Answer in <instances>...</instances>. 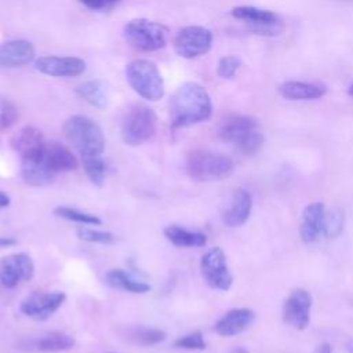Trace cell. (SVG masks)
I'll return each instance as SVG.
<instances>
[{"instance_id": "6da1fadb", "label": "cell", "mask_w": 353, "mask_h": 353, "mask_svg": "<svg viewBox=\"0 0 353 353\" xmlns=\"http://www.w3.org/2000/svg\"><path fill=\"white\" fill-rule=\"evenodd\" d=\"M170 121L172 128L190 127L208 120L212 103L207 90L193 81L181 84L170 98Z\"/></svg>"}, {"instance_id": "7a4b0ae2", "label": "cell", "mask_w": 353, "mask_h": 353, "mask_svg": "<svg viewBox=\"0 0 353 353\" xmlns=\"http://www.w3.org/2000/svg\"><path fill=\"white\" fill-rule=\"evenodd\" d=\"M63 135L81 157L101 156L105 149V135L90 117L76 114L63 124Z\"/></svg>"}, {"instance_id": "3957f363", "label": "cell", "mask_w": 353, "mask_h": 353, "mask_svg": "<svg viewBox=\"0 0 353 353\" xmlns=\"http://www.w3.org/2000/svg\"><path fill=\"white\" fill-rule=\"evenodd\" d=\"M185 170L197 182H214L230 176L234 163L223 153L197 149L188 153Z\"/></svg>"}, {"instance_id": "277c9868", "label": "cell", "mask_w": 353, "mask_h": 353, "mask_svg": "<svg viewBox=\"0 0 353 353\" xmlns=\"http://www.w3.org/2000/svg\"><path fill=\"white\" fill-rule=\"evenodd\" d=\"M157 130V116L143 103L130 105L120 123L121 139L128 146H138L152 139Z\"/></svg>"}, {"instance_id": "5b68a950", "label": "cell", "mask_w": 353, "mask_h": 353, "mask_svg": "<svg viewBox=\"0 0 353 353\" xmlns=\"http://www.w3.org/2000/svg\"><path fill=\"white\" fill-rule=\"evenodd\" d=\"M125 79L130 87L143 99L159 101L164 95V80L154 62L134 59L125 66Z\"/></svg>"}, {"instance_id": "8992f818", "label": "cell", "mask_w": 353, "mask_h": 353, "mask_svg": "<svg viewBox=\"0 0 353 353\" xmlns=\"http://www.w3.org/2000/svg\"><path fill=\"white\" fill-rule=\"evenodd\" d=\"M168 29L159 22L137 18L127 22L123 28L125 41L135 50L142 52L157 51L167 44Z\"/></svg>"}, {"instance_id": "52a82bcc", "label": "cell", "mask_w": 353, "mask_h": 353, "mask_svg": "<svg viewBox=\"0 0 353 353\" xmlns=\"http://www.w3.org/2000/svg\"><path fill=\"white\" fill-rule=\"evenodd\" d=\"M174 51L186 59L207 54L212 47V33L204 26H185L172 41Z\"/></svg>"}, {"instance_id": "ba28073f", "label": "cell", "mask_w": 353, "mask_h": 353, "mask_svg": "<svg viewBox=\"0 0 353 353\" xmlns=\"http://www.w3.org/2000/svg\"><path fill=\"white\" fill-rule=\"evenodd\" d=\"M200 270L208 287L218 291H228L233 284L225 252L219 247L208 250L200 261Z\"/></svg>"}, {"instance_id": "9c48e42d", "label": "cell", "mask_w": 353, "mask_h": 353, "mask_svg": "<svg viewBox=\"0 0 353 353\" xmlns=\"http://www.w3.org/2000/svg\"><path fill=\"white\" fill-rule=\"evenodd\" d=\"M65 299L62 291H33L21 301L19 312L33 320L44 321L63 305Z\"/></svg>"}, {"instance_id": "30bf717a", "label": "cell", "mask_w": 353, "mask_h": 353, "mask_svg": "<svg viewBox=\"0 0 353 353\" xmlns=\"http://www.w3.org/2000/svg\"><path fill=\"white\" fill-rule=\"evenodd\" d=\"M34 276V263L28 252L10 254L0 259V285L6 290L15 288L22 281Z\"/></svg>"}, {"instance_id": "8fae6325", "label": "cell", "mask_w": 353, "mask_h": 353, "mask_svg": "<svg viewBox=\"0 0 353 353\" xmlns=\"http://www.w3.org/2000/svg\"><path fill=\"white\" fill-rule=\"evenodd\" d=\"M76 341L62 331H44L29 335L18 342V349L26 353H59L72 349Z\"/></svg>"}, {"instance_id": "7c38bea8", "label": "cell", "mask_w": 353, "mask_h": 353, "mask_svg": "<svg viewBox=\"0 0 353 353\" xmlns=\"http://www.w3.org/2000/svg\"><path fill=\"white\" fill-rule=\"evenodd\" d=\"M312 295L303 288L294 290L283 303V320L294 330L302 331L310 323Z\"/></svg>"}, {"instance_id": "4fadbf2b", "label": "cell", "mask_w": 353, "mask_h": 353, "mask_svg": "<svg viewBox=\"0 0 353 353\" xmlns=\"http://www.w3.org/2000/svg\"><path fill=\"white\" fill-rule=\"evenodd\" d=\"M34 68L51 77H76L84 73L85 62L77 57L46 55L36 59Z\"/></svg>"}, {"instance_id": "5bb4252c", "label": "cell", "mask_w": 353, "mask_h": 353, "mask_svg": "<svg viewBox=\"0 0 353 353\" xmlns=\"http://www.w3.org/2000/svg\"><path fill=\"white\" fill-rule=\"evenodd\" d=\"M46 143L43 132L32 125L22 127L10 139V146L19 154L21 161L40 159L44 153Z\"/></svg>"}, {"instance_id": "9a60e30c", "label": "cell", "mask_w": 353, "mask_h": 353, "mask_svg": "<svg viewBox=\"0 0 353 353\" xmlns=\"http://www.w3.org/2000/svg\"><path fill=\"white\" fill-rule=\"evenodd\" d=\"M34 59V47L23 39L10 40L0 44V66L1 68H22Z\"/></svg>"}, {"instance_id": "2e32d148", "label": "cell", "mask_w": 353, "mask_h": 353, "mask_svg": "<svg viewBox=\"0 0 353 353\" xmlns=\"http://www.w3.org/2000/svg\"><path fill=\"white\" fill-rule=\"evenodd\" d=\"M325 214V207L321 201H314L305 207L299 230L301 237L305 243H314L321 234H324Z\"/></svg>"}, {"instance_id": "e0dca14e", "label": "cell", "mask_w": 353, "mask_h": 353, "mask_svg": "<svg viewBox=\"0 0 353 353\" xmlns=\"http://www.w3.org/2000/svg\"><path fill=\"white\" fill-rule=\"evenodd\" d=\"M255 320V313L247 307H237L226 312L216 323L215 332L221 336H234L245 331Z\"/></svg>"}, {"instance_id": "ac0fdd59", "label": "cell", "mask_w": 353, "mask_h": 353, "mask_svg": "<svg viewBox=\"0 0 353 353\" xmlns=\"http://www.w3.org/2000/svg\"><path fill=\"white\" fill-rule=\"evenodd\" d=\"M43 159L46 165L55 175L59 172L74 171L79 167V163L74 154L66 146H63L57 141H51L46 143Z\"/></svg>"}, {"instance_id": "d6986e66", "label": "cell", "mask_w": 353, "mask_h": 353, "mask_svg": "<svg viewBox=\"0 0 353 353\" xmlns=\"http://www.w3.org/2000/svg\"><path fill=\"white\" fill-rule=\"evenodd\" d=\"M252 208L251 194L245 189H236L223 211V222L229 228H239L247 222Z\"/></svg>"}, {"instance_id": "ffe728a7", "label": "cell", "mask_w": 353, "mask_h": 353, "mask_svg": "<svg viewBox=\"0 0 353 353\" xmlns=\"http://www.w3.org/2000/svg\"><path fill=\"white\" fill-rule=\"evenodd\" d=\"M117 334L127 343L134 346H152L163 342L167 334L163 330L145 325H127L117 330Z\"/></svg>"}, {"instance_id": "44dd1931", "label": "cell", "mask_w": 353, "mask_h": 353, "mask_svg": "<svg viewBox=\"0 0 353 353\" xmlns=\"http://www.w3.org/2000/svg\"><path fill=\"white\" fill-rule=\"evenodd\" d=\"M256 128H258V124L252 117L243 116V114H233L222 123V125L219 127L218 135L221 139L236 145L247 134H250Z\"/></svg>"}, {"instance_id": "7402d4cb", "label": "cell", "mask_w": 353, "mask_h": 353, "mask_svg": "<svg viewBox=\"0 0 353 353\" xmlns=\"http://www.w3.org/2000/svg\"><path fill=\"white\" fill-rule=\"evenodd\" d=\"M279 92L283 98L290 101H305L321 98L327 88L323 84L305 81H285L279 85Z\"/></svg>"}, {"instance_id": "603a6c76", "label": "cell", "mask_w": 353, "mask_h": 353, "mask_svg": "<svg viewBox=\"0 0 353 353\" xmlns=\"http://www.w3.org/2000/svg\"><path fill=\"white\" fill-rule=\"evenodd\" d=\"M21 176L30 186H44L55 179V174L46 165L43 156L36 160L21 161Z\"/></svg>"}, {"instance_id": "cb8c5ba5", "label": "cell", "mask_w": 353, "mask_h": 353, "mask_svg": "<svg viewBox=\"0 0 353 353\" xmlns=\"http://www.w3.org/2000/svg\"><path fill=\"white\" fill-rule=\"evenodd\" d=\"M106 284L112 288L123 290L132 294H146L150 291V284L135 279L132 274L123 269H110L105 276Z\"/></svg>"}, {"instance_id": "d4e9b609", "label": "cell", "mask_w": 353, "mask_h": 353, "mask_svg": "<svg viewBox=\"0 0 353 353\" xmlns=\"http://www.w3.org/2000/svg\"><path fill=\"white\" fill-rule=\"evenodd\" d=\"M165 239L181 248H192V247H203L207 244V236L201 232H193L185 229L179 225H168L163 230Z\"/></svg>"}, {"instance_id": "484cf974", "label": "cell", "mask_w": 353, "mask_h": 353, "mask_svg": "<svg viewBox=\"0 0 353 353\" xmlns=\"http://www.w3.org/2000/svg\"><path fill=\"white\" fill-rule=\"evenodd\" d=\"M230 14H232L233 18L240 19V21H245L251 26L281 23L279 17L274 12H272L269 10H262V8H258V7H252V6L234 7L230 11Z\"/></svg>"}, {"instance_id": "4316f807", "label": "cell", "mask_w": 353, "mask_h": 353, "mask_svg": "<svg viewBox=\"0 0 353 353\" xmlns=\"http://www.w3.org/2000/svg\"><path fill=\"white\" fill-rule=\"evenodd\" d=\"M76 94L94 108L103 109L108 105V88L101 80H90L77 85Z\"/></svg>"}, {"instance_id": "83f0119b", "label": "cell", "mask_w": 353, "mask_h": 353, "mask_svg": "<svg viewBox=\"0 0 353 353\" xmlns=\"http://www.w3.org/2000/svg\"><path fill=\"white\" fill-rule=\"evenodd\" d=\"M54 215L63 218L66 221H72L76 223H81V225H90V226H99L102 225V219L94 214L90 212H84L72 207H66V205H59L57 208H54Z\"/></svg>"}, {"instance_id": "f1b7e54d", "label": "cell", "mask_w": 353, "mask_h": 353, "mask_svg": "<svg viewBox=\"0 0 353 353\" xmlns=\"http://www.w3.org/2000/svg\"><path fill=\"white\" fill-rule=\"evenodd\" d=\"M81 160H83V168L88 179L95 186H102L105 182V172H106V164L102 156L81 157Z\"/></svg>"}, {"instance_id": "f546056e", "label": "cell", "mask_w": 353, "mask_h": 353, "mask_svg": "<svg viewBox=\"0 0 353 353\" xmlns=\"http://www.w3.org/2000/svg\"><path fill=\"white\" fill-rule=\"evenodd\" d=\"M76 234L80 240L87 243H99V244H112L116 241V236L108 230H98L91 228H77Z\"/></svg>"}, {"instance_id": "4dcf8cb0", "label": "cell", "mask_w": 353, "mask_h": 353, "mask_svg": "<svg viewBox=\"0 0 353 353\" xmlns=\"http://www.w3.org/2000/svg\"><path fill=\"white\" fill-rule=\"evenodd\" d=\"M265 142V137L263 134L256 128L254 131H251L250 134H247L241 141H239L236 143V148L243 153V154H247V156H251V154H255L261 150L262 145Z\"/></svg>"}, {"instance_id": "1f68e13d", "label": "cell", "mask_w": 353, "mask_h": 353, "mask_svg": "<svg viewBox=\"0 0 353 353\" xmlns=\"http://www.w3.org/2000/svg\"><path fill=\"white\" fill-rule=\"evenodd\" d=\"M19 113L17 106L0 95V131H6L18 121Z\"/></svg>"}, {"instance_id": "d6a6232c", "label": "cell", "mask_w": 353, "mask_h": 353, "mask_svg": "<svg viewBox=\"0 0 353 353\" xmlns=\"http://www.w3.org/2000/svg\"><path fill=\"white\" fill-rule=\"evenodd\" d=\"M343 214L339 208H332L328 214H325V225H324V234L330 239L338 237L343 230Z\"/></svg>"}, {"instance_id": "836d02e7", "label": "cell", "mask_w": 353, "mask_h": 353, "mask_svg": "<svg viewBox=\"0 0 353 353\" xmlns=\"http://www.w3.org/2000/svg\"><path fill=\"white\" fill-rule=\"evenodd\" d=\"M172 345L176 349H185V350H204L207 347L204 336L200 331H193L183 336H179L178 339L174 341Z\"/></svg>"}, {"instance_id": "e575fe53", "label": "cell", "mask_w": 353, "mask_h": 353, "mask_svg": "<svg viewBox=\"0 0 353 353\" xmlns=\"http://www.w3.org/2000/svg\"><path fill=\"white\" fill-rule=\"evenodd\" d=\"M240 66H241V61L239 57L236 55L222 57L216 65V74L225 80L233 79Z\"/></svg>"}, {"instance_id": "d590c367", "label": "cell", "mask_w": 353, "mask_h": 353, "mask_svg": "<svg viewBox=\"0 0 353 353\" xmlns=\"http://www.w3.org/2000/svg\"><path fill=\"white\" fill-rule=\"evenodd\" d=\"M87 8L94 11H105L114 7L120 0H79Z\"/></svg>"}, {"instance_id": "8d00e7d4", "label": "cell", "mask_w": 353, "mask_h": 353, "mask_svg": "<svg viewBox=\"0 0 353 353\" xmlns=\"http://www.w3.org/2000/svg\"><path fill=\"white\" fill-rule=\"evenodd\" d=\"M18 240L15 237H0V250L17 245Z\"/></svg>"}, {"instance_id": "74e56055", "label": "cell", "mask_w": 353, "mask_h": 353, "mask_svg": "<svg viewBox=\"0 0 353 353\" xmlns=\"http://www.w3.org/2000/svg\"><path fill=\"white\" fill-rule=\"evenodd\" d=\"M10 203H11L10 196H8L6 192L0 190V208H6V207H8V205H10Z\"/></svg>"}, {"instance_id": "f35d334b", "label": "cell", "mask_w": 353, "mask_h": 353, "mask_svg": "<svg viewBox=\"0 0 353 353\" xmlns=\"http://www.w3.org/2000/svg\"><path fill=\"white\" fill-rule=\"evenodd\" d=\"M314 353H332V347H331L330 343L324 342V343H320V345L316 347Z\"/></svg>"}, {"instance_id": "ab89813d", "label": "cell", "mask_w": 353, "mask_h": 353, "mask_svg": "<svg viewBox=\"0 0 353 353\" xmlns=\"http://www.w3.org/2000/svg\"><path fill=\"white\" fill-rule=\"evenodd\" d=\"M230 353H250L245 347H243V346H239V347H234Z\"/></svg>"}, {"instance_id": "60d3db41", "label": "cell", "mask_w": 353, "mask_h": 353, "mask_svg": "<svg viewBox=\"0 0 353 353\" xmlns=\"http://www.w3.org/2000/svg\"><path fill=\"white\" fill-rule=\"evenodd\" d=\"M346 353H353V339H350L346 345Z\"/></svg>"}, {"instance_id": "b9f144b4", "label": "cell", "mask_w": 353, "mask_h": 353, "mask_svg": "<svg viewBox=\"0 0 353 353\" xmlns=\"http://www.w3.org/2000/svg\"><path fill=\"white\" fill-rule=\"evenodd\" d=\"M347 94H349L350 97H353V84L349 87V90H347Z\"/></svg>"}]
</instances>
